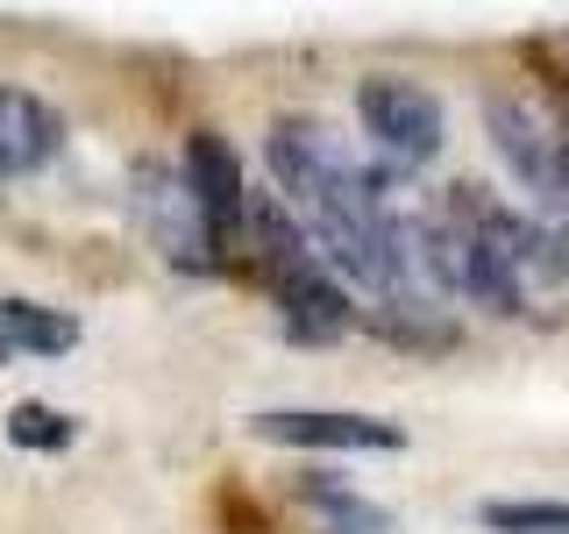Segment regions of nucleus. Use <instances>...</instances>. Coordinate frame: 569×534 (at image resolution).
Instances as JSON below:
<instances>
[{"label":"nucleus","instance_id":"nucleus-1","mask_svg":"<svg viewBox=\"0 0 569 534\" xmlns=\"http://www.w3.org/2000/svg\"><path fill=\"white\" fill-rule=\"evenodd\" d=\"M242 249L257 257L263 285L278 299V320L292 343H342L356 328V307L342 293V278L313 257L307 228L292 221V207L271 200V192H249V214H242Z\"/></svg>","mask_w":569,"mask_h":534},{"label":"nucleus","instance_id":"nucleus-2","mask_svg":"<svg viewBox=\"0 0 569 534\" xmlns=\"http://www.w3.org/2000/svg\"><path fill=\"white\" fill-rule=\"evenodd\" d=\"M356 121H363L370 150L385 157V171L435 165V157H441V136H449L441 100L427 93L420 79H399V71H370V79L356 86Z\"/></svg>","mask_w":569,"mask_h":534},{"label":"nucleus","instance_id":"nucleus-6","mask_svg":"<svg viewBox=\"0 0 569 534\" xmlns=\"http://www.w3.org/2000/svg\"><path fill=\"white\" fill-rule=\"evenodd\" d=\"M186 186H192V200H200L207 214V228H213V243H221V257L228 249H242V214H249V186H242V157H236V142H228L221 129H192L186 136Z\"/></svg>","mask_w":569,"mask_h":534},{"label":"nucleus","instance_id":"nucleus-8","mask_svg":"<svg viewBox=\"0 0 569 534\" xmlns=\"http://www.w3.org/2000/svg\"><path fill=\"white\" fill-rule=\"evenodd\" d=\"M79 349V320L64 307H36V299H0V364H43V356Z\"/></svg>","mask_w":569,"mask_h":534},{"label":"nucleus","instance_id":"nucleus-10","mask_svg":"<svg viewBox=\"0 0 569 534\" xmlns=\"http://www.w3.org/2000/svg\"><path fill=\"white\" fill-rule=\"evenodd\" d=\"M485 527H498V534H569V498H491Z\"/></svg>","mask_w":569,"mask_h":534},{"label":"nucleus","instance_id":"nucleus-4","mask_svg":"<svg viewBox=\"0 0 569 534\" xmlns=\"http://www.w3.org/2000/svg\"><path fill=\"white\" fill-rule=\"evenodd\" d=\"M136 221H142V236H150V249L171 264V271H221V243H213L186 171L136 165Z\"/></svg>","mask_w":569,"mask_h":534},{"label":"nucleus","instance_id":"nucleus-11","mask_svg":"<svg viewBox=\"0 0 569 534\" xmlns=\"http://www.w3.org/2000/svg\"><path fill=\"white\" fill-rule=\"evenodd\" d=\"M71 435H79V427H71V414H58V406L22 399L8 414V442H14V449H71Z\"/></svg>","mask_w":569,"mask_h":534},{"label":"nucleus","instance_id":"nucleus-5","mask_svg":"<svg viewBox=\"0 0 569 534\" xmlns=\"http://www.w3.org/2000/svg\"><path fill=\"white\" fill-rule=\"evenodd\" d=\"M257 442H278V449H342V456H385L406 449V427L378 421V414H335V406H278V414L249 421Z\"/></svg>","mask_w":569,"mask_h":534},{"label":"nucleus","instance_id":"nucleus-7","mask_svg":"<svg viewBox=\"0 0 569 534\" xmlns=\"http://www.w3.org/2000/svg\"><path fill=\"white\" fill-rule=\"evenodd\" d=\"M64 121L50 100L22 93V86H0V178H29L58 157Z\"/></svg>","mask_w":569,"mask_h":534},{"label":"nucleus","instance_id":"nucleus-9","mask_svg":"<svg viewBox=\"0 0 569 534\" xmlns=\"http://www.w3.org/2000/svg\"><path fill=\"white\" fill-rule=\"evenodd\" d=\"M307 513H313V534H399L385 506H370L342 485H307Z\"/></svg>","mask_w":569,"mask_h":534},{"label":"nucleus","instance_id":"nucleus-3","mask_svg":"<svg viewBox=\"0 0 569 534\" xmlns=\"http://www.w3.org/2000/svg\"><path fill=\"white\" fill-rule=\"evenodd\" d=\"M485 129H491V150L506 157V171L541 200L548 221H569V129L541 115V107L512 100V93H491L485 100Z\"/></svg>","mask_w":569,"mask_h":534}]
</instances>
